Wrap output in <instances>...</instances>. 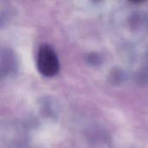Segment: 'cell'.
<instances>
[{"label":"cell","instance_id":"6da1fadb","mask_svg":"<svg viewBox=\"0 0 148 148\" xmlns=\"http://www.w3.org/2000/svg\"><path fill=\"white\" fill-rule=\"evenodd\" d=\"M36 64L39 72L47 77L56 75L59 70L57 56L54 49L47 44H43L39 48Z\"/></svg>","mask_w":148,"mask_h":148}]
</instances>
